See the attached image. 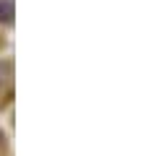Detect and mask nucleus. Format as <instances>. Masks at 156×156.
I'll list each match as a JSON object with an SVG mask.
<instances>
[{
    "instance_id": "nucleus-2",
    "label": "nucleus",
    "mask_w": 156,
    "mask_h": 156,
    "mask_svg": "<svg viewBox=\"0 0 156 156\" xmlns=\"http://www.w3.org/2000/svg\"><path fill=\"white\" fill-rule=\"evenodd\" d=\"M0 146H3V133H0Z\"/></svg>"
},
{
    "instance_id": "nucleus-1",
    "label": "nucleus",
    "mask_w": 156,
    "mask_h": 156,
    "mask_svg": "<svg viewBox=\"0 0 156 156\" xmlns=\"http://www.w3.org/2000/svg\"><path fill=\"white\" fill-rule=\"evenodd\" d=\"M0 21H5V23L13 21V5L11 3H0Z\"/></svg>"
}]
</instances>
